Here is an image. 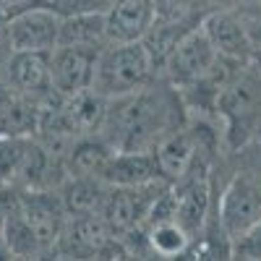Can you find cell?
Wrapping results in <instances>:
<instances>
[{"label": "cell", "instance_id": "1", "mask_svg": "<svg viewBox=\"0 0 261 261\" xmlns=\"http://www.w3.org/2000/svg\"><path fill=\"white\" fill-rule=\"evenodd\" d=\"M183 97L172 86H144L120 99H107V118L99 136L115 151H154V146L180 123Z\"/></svg>", "mask_w": 261, "mask_h": 261}, {"label": "cell", "instance_id": "2", "mask_svg": "<svg viewBox=\"0 0 261 261\" xmlns=\"http://www.w3.org/2000/svg\"><path fill=\"white\" fill-rule=\"evenodd\" d=\"M157 63L146 42H110L99 50L92 89L105 99H120L149 86Z\"/></svg>", "mask_w": 261, "mask_h": 261}, {"label": "cell", "instance_id": "3", "mask_svg": "<svg viewBox=\"0 0 261 261\" xmlns=\"http://www.w3.org/2000/svg\"><path fill=\"white\" fill-rule=\"evenodd\" d=\"M217 113L225 120V134L232 146L243 144L248 130L261 118V68L246 65L238 71L220 92L217 99Z\"/></svg>", "mask_w": 261, "mask_h": 261}, {"label": "cell", "instance_id": "4", "mask_svg": "<svg viewBox=\"0 0 261 261\" xmlns=\"http://www.w3.org/2000/svg\"><path fill=\"white\" fill-rule=\"evenodd\" d=\"M261 220V165H246L230 178L217 204V222L232 243Z\"/></svg>", "mask_w": 261, "mask_h": 261}, {"label": "cell", "instance_id": "5", "mask_svg": "<svg viewBox=\"0 0 261 261\" xmlns=\"http://www.w3.org/2000/svg\"><path fill=\"white\" fill-rule=\"evenodd\" d=\"M217 60H220V55H217L212 39L206 37L201 24H196L172 42L170 53L165 55L162 71H165V79L170 86L186 89V86L209 76Z\"/></svg>", "mask_w": 261, "mask_h": 261}, {"label": "cell", "instance_id": "6", "mask_svg": "<svg viewBox=\"0 0 261 261\" xmlns=\"http://www.w3.org/2000/svg\"><path fill=\"white\" fill-rule=\"evenodd\" d=\"M165 180H154L146 186H110L107 199L102 204V220L107 222L110 232L118 235H134L146 225V217L157 196L165 191Z\"/></svg>", "mask_w": 261, "mask_h": 261}, {"label": "cell", "instance_id": "7", "mask_svg": "<svg viewBox=\"0 0 261 261\" xmlns=\"http://www.w3.org/2000/svg\"><path fill=\"white\" fill-rule=\"evenodd\" d=\"M63 16L53 8H21L6 21V42L11 53H53L60 42Z\"/></svg>", "mask_w": 261, "mask_h": 261}, {"label": "cell", "instance_id": "8", "mask_svg": "<svg viewBox=\"0 0 261 261\" xmlns=\"http://www.w3.org/2000/svg\"><path fill=\"white\" fill-rule=\"evenodd\" d=\"M99 50L58 45L50 53V79L58 97H73L79 92L92 89L97 71Z\"/></svg>", "mask_w": 261, "mask_h": 261}, {"label": "cell", "instance_id": "9", "mask_svg": "<svg viewBox=\"0 0 261 261\" xmlns=\"http://www.w3.org/2000/svg\"><path fill=\"white\" fill-rule=\"evenodd\" d=\"M16 206L32 225L42 251H53L63 235L65 222H68V212L63 206V199L47 188H29L16 201Z\"/></svg>", "mask_w": 261, "mask_h": 261}, {"label": "cell", "instance_id": "10", "mask_svg": "<svg viewBox=\"0 0 261 261\" xmlns=\"http://www.w3.org/2000/svg\"><path fill=\"white\" fill-rule=\"evenodd\" d=\"M3 73L13 92L34 99L37 105L58 97L50 79V53H8Z\"/></svg>", "mask_w": 261, "mask_h": 261}, {"label": "cell", "instance_id": "11", "mask_svg": "<svg viewBox=\"0 0 261 261\" xmlns=\"http://www.w3.org/2000/svg\"><path fill=\"white\" fill-rule=\"evenodd\" d=\"M201 29L206 32V37L212 39V45L217 50V55L232 60L238 65H251L253 50H251V32L243 24L241 16H235L232 11H212L206 13L201 21Z\"/></svg>", "mask_w": 261, "mask_h": 261}, {"label": "cell", "instance_id": "12", "mask_svg": "<svg viewBox=\"0 0 261 261\" xmlns=\"http://www.w3.org/2000/svg\"><path fill=\"white\" fill-rule=\"evenodd\" d=\"M107 18V42H141L157 24L154 0H115Z\"/></svg>", "mask_w": 261, "mask_h": 261}, {"label": "cell", "instance_id": "13", "mask_svg": "<svg viewBox=\"0 0 261 261\" xmlns=\"http://www.w3.org/2000/svg\"><path fill=\"white\" fill-rule=\"evenodd\" d=\"M110 241H115V235L102 220V214H71L55 248L63 256H73L81 261L86 256L97 253Z\"/></svg>", "mask_w": 261, "mask_h": 261}, {"label": "cell", "instance_id": "14", "mask_svg": "<svg viewBox=\"0 0 261 261\" xmlns=\"http://www.w3.org/2000/svg\"><path fill=\"white\" fill-rule=\"evenodd\" d=\"M99 180L107 186H146L165 180L154 160V151H113L105 162Z\"/></svg>", "mask_w": 261, "mask_h": 261}, {"label": "cell", "instance_id": "15", "mask_svg": "<svg viewBox=\"0 0 261 261\" xmlns=\"http://www.w3.org/2000/svg\"><path fill=\"white\" fill-rule=\"evenodd\" d=\"M199 151H201V139L193 130H188L186 125L167 134L154 146V160L160 167V175L170 183H175L178 178H183L188 172V167L193 165Z\"/></svg>", "mask_w": 261, "mask_h": 261}, {"label": "cell", "instance_id": "16", "mask_svg": "<svg viewBox=\"0 0 261 261\" xmlns=\"http://www.w3.org/2000/svg\"><path fill=\"white\" fill-rule=\"evenodd\" d=\"M42 107L13 92L8 84H0V139H13V136H37L39 130Z\"/></svg>", "mask_w": 261, "mask_h": 261}, {"label": "cell", "instance_id": "17", "mask_svg": "<svg viewBox=\"0 0 261 261\" xmlns=\"http://www.w3.org/2000/svg\"><path fill=\"white\" fill-rule=\"evenodd\" d=\"M113 151L115 149L99 134L76 136L63 157V167L68 172V178H99V172Z\"/></svg>", "mask_w": 261, "mask_h": 261}, {"label": "cell", "instance_id": "18", "mask_svg": "<svg viewBox=\"0 0 261 261\" xmlns=\"http://www.w3.org/2000/svg\"><path fill=\"white\" fill-rule=\"evenodd\" d=\"M58 45H73V47H89V50L107 47L110 42H107V18H105V13L86 11V13L63 16Z\"/></svg>", "mask_w": 261, "mask_h": 261}, {"label": "cell", "instance_id": "19", "mask_svg": "<svg viewBox=\"0 0 261 261\" xmlns=\"http://www.w3.org/2000/svg\"><path fill=\"white\" fill-rule=\"evenodd\" d=\"M144 230H146V248L151 258H157V261H178L191 248V241H193L188 230L175 217L172 220L149 222Z\"/></svg>", "mask_w": 261, "mask_h": 261}, {"label": "cell", "instance_id": "20", "mask_svg": "<svg viewBox=\"0 0 261 261\" xmlns=\"http://www.w3.org/2000/svg\"><path fill=\"white\" fill-rule=\"evenodd\" d=\"M107 191H110V186L99 178H68V183L63 186L60 199H63L68 217L71 214H99L107 199Z\"/></svg>", "mask_w": 261, "mask_h": 261}, {"label": "cell", "instance_id": "21", "mask_svg": "<svg viewBox=\"0 0 261 261\" xmlns=\"http://www.w3.org/2000/svg\"><path fill=\"white\" fill-rule=\"evenodd\" d=\"M0 227H3L6 238H8V243L16 253V258H24V261H32L37 258L39 253H45L37 241V235L32 230V225L27 222V217L21 214V209L13 204L6 214H3V220H0Z\"/></svg>", "mask_w": 261, "mask_h": 261}, {"label": "cell", "instance_id": "22", "mask_svg": "<svg viewBox=\"0 0 261 261\" xmlns=\"http://www.w3.org/2000/svg\"><path fill=\"white\" fill-rule=\"evenodd\" d=\"M199 0H154V11H157V24L160 27H183L186 21L193 16Z\"/></svg>", "mask_w": 261, "mask_h": 261}, {"label": "cell", "instance_id": "23", "mask_svg": "<svg viewBox=\"0 0 261 261\" xmlns=\"http://www.w3.org/2000/svg\"><path fill=\"white\" fill-rule=\"evenodd\" d=\"M230 253L235 261H261V220L235 238L230 243Z\"/></svg>", "mask_w": 261, "mask_h": 261}, {"label": "cell", "instance_id": "24", "mask_svg": "<svg viewBox=\"0 0 261 261\" xmlns=\"http://www.w3.org/2000/svg\"><path fill=\"white\" fill-rule=\"evenodd\" d=\"M81 261H128V253H125V248H123L120 243L110 241L107 246H102L97 253L86 256V258H81Z\"/></svg>", "mask_w": 261, "mask_h": 261}, {"label": "cell", "instance_id": "25", "mask_svg": "<svg viewBox=\"0 0 261 261\" xmlns=\"http://www.w3.org/2000/svg\"><path fill=\"white\" fill-rule=\"evenodd\" d=\"M251 50H253L251 63L256 65V68H261V27L256 32H251Z\"/></svg>", "mask_w": 261, "mask_h": 261}, {"label": "cell", "instance_id": "26", "mask_svg": "<svg viewBox=\"0 0 261 261\" xmlns=\"http://www.w3.org/2000/svg\"><path fill=\"white\" fill-rule=\"evenodd\" d=\"M0 261H18L11 243H8V238H6V232H3V227H0Z\"/></svg>", "mask_w": 261, "mask_h": 261}, {"label": "cell", "instance_id": "27", "mask_svg": "<svg viewBox=\"0 0 261 261\" xmlns=\"http://www.w3.org/2000/svg\"><path fill=\"white\" fill-rule=\"evenodd\" d=\"M11 50H8V42H6V24L0 27V58L3 55H8Z\"/></svg>", "mask_w": 261, "mask_h": 261}, {"label": "cell", "instance_id": "28", "mask_svg": "<svg viewBox=\"0 0 261 261\" xmlns=\"http://www.w3.org/2000/svg\"><path fill=\"white\" fill-rule=\"evenodd\" d=\"M53 261H79V258H73V256H63V253H60V256H55Z\"/></svg>", "mask_w": 261, "mask_h": 261}, {"label": "cell", "instance_id": "29", "mask_svg": "<svg viewBox=\"0 0 261 261\" xmlns=\"http://www.w3.org/2000/svg\"><path fill=\"white\" fill-rule=\"evenodd\" d=\"M128 261H149V258H141V256H128Z\"/></svg>", "mask_w": 261, "mask_h": 261}, {"label": "cell", "instance_id": "30", "mask_svg": "<svg viewBox=\"0 0 261 261\" xmlns=\"http://www.w3.org/2000/svg\"><path fill=\"white\" fill-rule=\"evenodd\" d=\"M256 3H258V8H261V0H256Z\"/></svg>", "mask_w": 261, "mask_h": 261}, {"label": "cell", "instance_id": "31", "mask_svg": "<svg viewBox=\"0 0 261 261\" xmlns=\"http://www.w3.org/2000/svg\"><path fill=\"white\" fill-rule=\"evenodd\" d=\"M18 261H24V258H18Z\"/></svg>", "mask_w": 261, "mask_h": 261}]
</instances>
